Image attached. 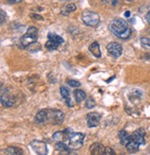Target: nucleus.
Masks as SVG:
<instances>
[{
	"label": "nucleus",
	"mask_w": 150,
	"mask_h": 155,
	"mask_svg": "<svg viewBox=\"0 0 150 155\" xmlns=\"http://www.w3.org/2000/svg\"><path fill=\"white\" fill-rule=\"evenodd\" d=\"M145 131L144 128H139L136 129L132 134V140L136 141L137 143H139L140 145H144L145 144Z\"/></svg>",
	"instance_id": "9b49d317"
},
{
	"label": "nucleus",
	"mask_w": 150,
	"mask_h": 155,
	"mask_svg": "<svg viewBox=\"0 0 150 155\" xmlns=\"http://www.w3.org/2000/svg\"><path fill=\"white\" fill-rule=\"evenodd\" d=\"M103 155H116V153H115V151H114V150L112 148H110V147H106Z\"/></svg>",
	"instance_id": "a878e982"
},
{
	"label": "nucleus",
	"mask_w": 150,
	"mask_h": 155,
	"mask_svg": "<svg viewBox=\"0 0 150 155\" xmlns=\"http://www.w3.org/2000/svg\"><path fill=\"white\" fill-rule=\"evenodd\" d=\"M59 44L55 43V42H53V41H50L48 40L46 43V48L48 49V50H55L59 48Z\"/></svg>",
	"instance_id": "4be33fe9"
},
{
	"label": "nucleus",
	"mask_w": 150,
	"mask_h": 155,
	"mask_svg": "<svg viewBox=\"0 0 150 155\" xmlns=\"http://www.w3.org/2000/svg\"><path fill=\"white\" fill-rule=\"evenodd\" d=\"M119 138H120V143L124 146H126L128 143H130L132 140V135H129L125 130H120L119 132Z\"/></svg>",
	"instance_id": "4468645a"
},
{
	"label": "nucleus",
	"mask_w": 150,
	"mask_h": 155,
	"mask_svg": "<svg viewBox=\"0 0 150 155\" xmlns=\"http://www.w3.org/2000/svg\"><path fill=\"white\" fill-rule=\"evenodd\" d=\"M47 38H48V40L55 42V43H57L59 45H61L64 43V39L61 36L58 35L57 34H54V33H48Z\"/></svg>",
	"instance_id": "f3484780"
},
{
	"label": "nucleus",
	"mask_w": 150,
	"mask_h": 155,
	"mask_svg": "<svg viewBox=\"0 0 150 155\" xmlns=\"http://www.w3.org/2000/svg\"><path fill=\"white\" fill-rule=\"evenodd\" d=\"M148 152H149V154H150V146L148 147Z\"/></svg>",
	"instance_id": "2f4dec72"
},
{
	"label": "nucleus",
	"mask_w": 150,
	"mask_h": 155,
	"mask_svg": "<svg viewBox=\"0 0 150 155\" xmlns=\"http://www.w3.org/2000/svg\"><path fill=\"white\" fill-rule=\"evenodd\" d=\"M65 114L61 110L53 109H44L37 112V114L34 117V122L37 124H59L63 122Z\"/></svg>",
	"instance_id": "f257e3e1"
},
{
	"label": "nucleus",
	"mask_w": 150,
	"mask_h": 155,
	"mask_svg": "<svg viewBox=\"0 0 150 155\" xmlns=\"http://www.w3.org/2000/svg\"><path fill=\"white\" fill-rule=\"evenodd\" d=\"M60 94H61V97L64 98V101L66 102V104L69 106V107H72L74 104L72 101V98H71V94H70V90L68 89V87L62 86L60 87Z\"/></svg>",
	"instance_id": "ddd939ff"
},
{
	"label": "nucleus",
	"mask_w": 150,
	"mask_h": 155,
	"mask_svg": "<svg viewBox=\"0 0 150 155\" xmlns=\"http://www.w3.org/2000/svg\"><path fill=\"white\" fill-rule=\"evenodd\" d=\"M72 129L67 128L64 131H58L54 133L52 138L55 142H65L68 138H70V136L72 134Z\"/></svg>",
	"instance_id": "6e6552de"
},
{
	"label": "nucleus",
	"mask_w": 150,
	"mask_h": 155,
	"mask_svg": "<svg viewBox=\"0 0 150 155\" xmlns=\"http://www.w3.org/2000/svg\"><path fill=\"white\" fill-rule=\"evenodd\" d=\"M89 150L91 155H103L105 151V147L102 143L95 142L90 146Z\"/></svg>",
	"instance_id": "f8f14e48"
},
{
	"label": "nucleus",
	"mask_w": 150,
	"mask_h": 155,
	"mask_svg": "<svg viewBox=\"0 0 150 155\" xmlns=\"http://www.w3.org/2000/svg\"><path fill=\"white\" fill-rule=\"evenodd\" d=\"M31 17L32 18H37V20H44L42 16H39V15H37V14H32Z\"/></svg>",
	"instance_id": "cd10ccee"
},
{
	"label": "nucleus",
	"mask_w": 150,
	"mask_h": 155,
	"mask_svg": "<svg viewBox=\"0 0 150 155\" xmlns=\"http://www.w3.org/2000/svg\"><path fill=\"white\" fill-rule=\"evenodd\" d=\"M125 147H126V149H127V150H128L129 152L133 153V152H136V151H137V150H139L140 144L137 143L136 141H134V140H132V141H131L130 143H128Z\"/></svg>",
	"instance_id": "6ab92c4d"
},
{
	"label": "nucleus",
	"mask_w": 150,
	"mask_h": 155,
	"mask_svg": "<svg viewBox=\"0 0 150 155\" xmlns=\"http://www.w3.org/2000/svg\"><path fill=\"white\" fill-rule=\"evenodd\" d=\"M100 120H101V114L97 111L89 112L86 115V122L89 127H95V126H97L100 123Z\"/></svg>",
	"instance_id": "1a4fd4ad"
},
{
	"label": "nucleus",
	"mask_w": 150,
	"mask_h": 155,
	"mask_svg": "<svg viewBox=\"0 0 150 155\" xmlns=\"http://www.w3.org/2000/svg\"><path fill=\"white\" fill-rule=\"evenodd\" d=\"M89 51L97 58H100L101 57V50H100V47L99 44L97 41H94V43H92L89 46Z\"/></svg>",
	"instance_id": "2eb2a0df"
},
{
	"label": "nucleus",
	"mask_w": 150,
	"mask_h": 155,
	"mask_svg": "<svg viewBox=\"0 0 150 155\" xmlns=\"http://www.w3.org/2000/svg\"><path fill=\"white\" fill-rule=\"evenodd\" d=\"M127 1H132V0H127Z\"/></svg>",
	"instance_id": "473e14b6"
},
{
	"label": "nucleus",
	"mask_w": 150,
	"mask_h": 155,
	"mask_svg": "<svg viewBox=\"0 0 150 155\" xmlns=\"http://www.w3.org/2000/svg\"><path fill=\"white\" fill-rule=\"evenodd\" d=\"M94 106H95V101H94V98H92V97L87 98L86 102H85V107L87 109H93Z\"/></svg>",
	"instance_id": "5701e85b"
},
{
	"label": "nucleus",
	"mask_w": 150,
	"mask_h": 155,
	"mask_svg": "<svg viewBox=\"0 0 150 155\" xmlns=\"http://www.w3.org/2000/svg\"><path fill=\"white\" fill-rule=\"evenodd\" d=\"M107 50L113 58H119L122 54V46L117 42H111L107 46Z\"/></svg>",
	"instance_id": "0eeeda50"
},
{
	"label": "nucleus",
	"mask_w": 150,
	"mask_h": 155,
	"mask_svg": "<svg viewBox=\"0 0 150 155\" xmlns=\"http://www.w3.org/2000/svg\"><path fill=\"white\" fill-rule=\"evenodd\" d=\"M38 37V30L35 27H29L27 33L21 38V44L22 48H27L35 43Z\"/></svg>",
	"instance_id": "7ed1b4c3"
},
{
	"label": "nucleus",
	"mask_w": 150,
	"mask_h": 155,
	"mask_svg": "<svg viewBox=\"0 0 150 155\" xmlns=\"http://www.w3.org/2000/svg\"><path fill=\"white\" fill-rule=\"evenodd\" d=\"M1 103L4 107L9 108L13 104H14V101H13V97L9 94L8 89H5L2 87L1 88Z\"/></svg>",
	"instance_id": "9d476101"
},
{
	"label": "nucleus",
	"mask_w": 150,
	"mask_h": 155,
	"mask_svg": "<svg viewBox=\"0 0 150 155\" xmlns=\"http://www.w3.org/2000/svg\"><path fill=\"white\" fill-rule=\"evenodd\" d=\"M124 15H125V17H126V18H129V17H130V11H128V10H127V11L125 12Z\"/></svg>",
	"instance_id": "7c9ffc66"
},
{
	"label": "nucleus",
	"mask_w": 150,
	"mask_h": 155,
	"mask_svg": "<svg viewBox=\"0 0 150 155\" xmlns=\"http://www.w3.org/2000/svg\"><path fill=\"white\" fill-rule=\"evenodd\" d=\"M7 1L10 4H16V3H19L21 1H22V0H7Z\"/></svg>",
	"instance_id": "c85d7f7f"
},
{
	"label": "nucleus",
	"mask_w": 150,
	"mask_h": 155,
	"mask_svg": "<svg viewBox=\"0 0 150 155\" xmlns=\"http://www.w3.org/2000/svg\"><path fill=\"white\" fill-rule=\"evenodd\" d=\"M7 155H23V150L18 147H8L5 150Z\"/></svg>",
	"instance_id": "dca6fc26"
},
{
	"label": "nucleus",
	"mask_w": 150,
	"mask_h": 155,
	"mask_svg": "<svg viewBox=\"0 0 150 155\" xmlns=\"http://www.w3.org/2000/svg\"><path fill=\"white\" fill-rule=\"evenodd\" d=\"M56 150L61 152H70V148L68 147L65 142H56Z\"/></svg>",
	"instance_id": "412c9836"
},
{
	"label": "nucleus",
	"mask_w": 150,
	"mask_h": 155,
	"mask_svg": "<svg viewBox=\"0 0 150 155\" xmlns=\"http://www.w3.org/2000/svg\"><path fill=\"white\" fill-rule=\"evenodd\" d=\"M76 9V6L74 4H67L64 8L61 9V14L63 15H69V14Z\"/></svg>",
	"instance_id": "aec40b11"
},
{
	"label": "nucleus",
	"mask_w": 150,
	"mask_h": 155,
	"mask_svg": "<svg viewBox=\"0 0 150 155\" xmlns=\"http://www.w3.org/2000/svg\"><path fill=\"white\" fill-rule=\"evenodd\" d=\"M30 145L36 154L47 155L48 148H47L46 143H45L44 141H41V140H33Z\"/></svg>",
	"instance_id": "423d86ee"
},
{
	"label": "nucleus",
	"mask_w": 150,
	"mask_h": 155,
	"mask_svg": "<svg viewBox=\"0 0 150 155\" xmlns=\"http://www.w3.org/2000/svg\"><path fill=\"white\" fill-rule=\"evenodd\" d=\"M74 97L78 103L81 102L83 101H85L86 98V94L85 93L84 90H81V89H76L74 91Z\"/></svg>",
	"instance_id": "a211bd4d"
},
{
	"label": "nucleus",
	"mask_w": 150,
	"mask_h": 155,
	"mask_svg": "<svg viewBox=\"0 0 150 155\" xmlns=\"http://www.w3.org/2000/svg\"><path fill=\"white\" fill-rule=\"evenodd\" d=\"M81 20L90 27H97L100 22L99 15L97 12L92 10H85L81 14Z\"/></svg>",
	"instance_id": "20e7f679"
},
{
	"label": "nucleus",
	"mask_w": 150,
	"mask_h": 155,
	"mask_svg": "<svg viewBox=\"0 0 150 155\" xmlns=\"http://www.w3.org/2000/svg\"><path fill=\"white\" fill-rule=\"evenodd\" d=\"M0 14H1V25H2L6 21V13L3 9H1L0 10Z\"/></svg>",
	"instance_id": "bb28decb"
},
{
	"label": "nucleus",
	"mask_w": 150,
	"mask_h": 155,
	"mask_svg": "<svg viewBox=\"0 0 150 155\" xmlns=\"http://www.w3.org/2000/svg\"><path fill=\"white\" fill-rule=\"evenodd\" d=\"M67 84H69L70 87H79L81 86V83L76 81V80H72V79H69L67 80Z\"/></svg>",
	"instance_id": "b1692460"
},
{
	"label": "nucleus",
	"mask_w": 150,
	"mask_h": 155,
	"mask_svg": "<svg viewBox=\"0 0 150 155\" xmlns=\"http://www.w3.org/2000/svg\"><path fill=\"white\" fill-rule=\"evenodd\" d=\"M145 19H146V21L150 23V11H148V12H147L146 16H145Z\"/></svg>",
	"instance_id": "c756f323"
},
{
	"label": "nucleus",
	"mask_w": 150,
	"mask_h": 155,
	"mask_svg": "<svg viewBox=\"0 0 150 155\" xmlns=\"http://www.w3.org/2000/svg\"><path fill=\"white\" fill-rule=\"evenodd\" d=\"M85 135L81 133H72L69 138V145L72 150H78L84 144Z\"/></svg>",
	"instance_id": "39448f33"
},
{
	"label": "nucleus",
	"mask_w": 150,
	"mask_h": 155,
	"mask_svg": "<svg viewBox=\"0 0 150 155\" xmlns=\"http://www.w3.org/2000/svg\"><path fill=\"white\" fill-rule=\"evenodd\" d=\"M141 44L145 47H149L150 48V38L149 37H142L140 39Z\"/></svg>",
	"instance_id": "393cba45"
},
{
	"label": "nucleus",
	"mask_w": 150,
	"mask_h": 155,
	"mask_svg": "<svg viewBox=\"0 0 150 155\" xmlns=\"http://www.w3.org/2000/svg\"><path fill=\"white\" fill-rule=\"evenodd\" d=\"M110 30L119 38L128 39L132 35V30L123 19H115L110 24Z\"/></svg>",
	"instance_id": "f03ea898"
}]
</instances>
